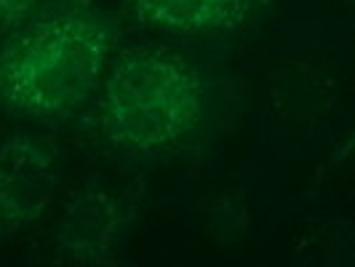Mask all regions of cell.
I'll return each mask as SVG.
<instances>
[{
    "label": "cell",
    "instance_id": "cell-5",
    "mask_svg": "<svg viewBox=\"0 0 355 267\" xmlns=\"http://www.w3.org/2000/svg\"><path fill=\"white\" fill-rule=\"evenodd\" d=\"M278 0H121L144 27L179 37L230 35L270 14Z\"/></svg>",
    "mask_w": 355,
    "mask_h": 267
},
{
    "label": "cell",
    "instance_id": "cell-1",
    "mask_svg": "<svg viewBox=\"0 0 355 267\" xmlns=\"http://www.w3.org/2000/svg\"><path fill=\"white\" fill-rule=\"evenodd\" d=\"M118 21L94 0H43L0 40V112L64 123L99 91Z\"/></svg>",
    "mask_w": 355,
    "mask_h": 267
},
{
    "label": "cell",
    "instance_id": "cell-2",
    "mask_svg": "<svg viewBox=\"0 0 355 267\" xmlns=\"http://www.w3.org/2000/svg\"><path fill=\"white\" fill-rule=\"evenodd\" d=\"M209 118L211 83L198 62L174 49H121L102 78L99 134L125 158L177 155L206 131Z\"/></svg>",
    "mask_w": 355,
    "mask_h": 267
},
{
    "label": "cell",
    "instance_id": "cell-3",
    "mask_svg": "<svg viewBox=\"0 0 355 267\" xmlns=\"http://www.w3.org/2000/svg\"><path fill=\"white\" fill-rule=\"evenodd\" d=\"M137 206L99 184L78 190L67 200L53 235V259L67 265H112L123 249Z\"/></svg>",
    "mask_w": 355,
    "mask_h": 267
},
{
    "label": "cell",
    "instance_id": "cell-6",
    "mask_svg": "<svg viewBox=\"0 0 355 267\" xmlns=\"http://www.w3.org/2000/svg\"><path fill=\"white\" fill-rule=\"evenodd\" d=\"M43 0H0V40L11 35Z\"/></svg>",
    "mask_w": 355,
    "mask_h": 267
},
{
    "label": "cell",
    "instance_id": "cell-4",
    "mask_svg": "<svg viewBox=\"0 0 355 267\" xmlns=\"http://www.w3.org/2000/svg\"><path fill=\"white\" fill-rule=\"evenodd\" d=\"M59 184L56 153L33 131H14L0 142V241L33 227Z\"/></svg>",
    "mask_w": 355,
    "mask_h": 267
}]
</instances>
